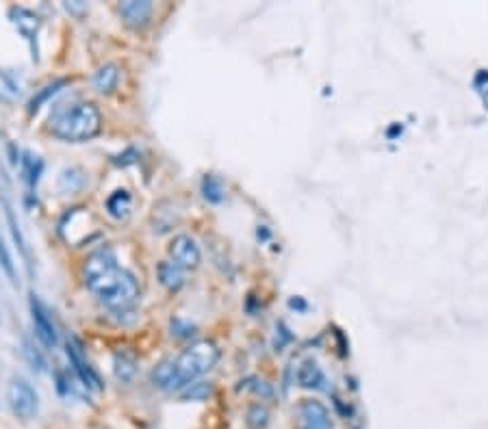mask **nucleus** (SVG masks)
<instances>
[{"instance_id":"nucleus-1","label":"nucleus","mask_w":488,"mask_h":429,"mask_svg":"<svg viewBox=\"0 0 488 429\" xmlns=\"http://www.w3.org/2000/svg\"><path fill=\"white\" fill-rule=\"evenodd\" d=\"M102 128V115L93 102H74L57 111L50 120L54 139L66 143H83L93 139Z\"/></svg>"},{"instance_id":"nucleus-2","label":"nucleus","mask_w":488,"mask_h":429,"mask_svg":"<svg viewBox=\"0 0 488 429\" xmlns=\"http://www.w3.org/2000/svg\"><path fill=\"white\" fill-rule=\"evenodd\" d=\"M87 291L93 293L98 301L111 312H126L139 301V282L135 274L124 267H116L113 272L102 276Z\"/></svg>"},{"instance_id":"nucleus-3","label":"nucleus","mask_w":488,"mask_h":429,"mask_svg":"<svg viewBox=\"0 0 488 429\" xmlns=\"http://www.w3.org/2000/svg\"><path fill=\"white\" fill-rule=\"evenodd\" d=\"M217 360H220V349L213 341L191 343L174 360V391H185L200 375L208 373L217 364Z\"/></svg>"},{"instance_id":"nucleus-4","label":"nucleus","mask_w":488,"mask_h":429,"mask_svg":"<svg viewBox=\"0 0 488 429\" xmlns=\"http://www.w3.org/2000/svg\"><path fill=\"white\" fill-rule=\"evenodd\" d=\"M7 401H9L11 412L22 420L35 418V414L39 410V395L33 388V384L26 382L24 378L11 380V384L7 388Z\"/></svg>"},{"instance_id":"nucleus-5","label":"nucleus","mask_w":488,"mask_h":429,"mask_svg":"<svg viewBox=\"0 0 488 429\" xmlns=\"http://www.w3.org/2000/svg\"><path fill=\"white\" fill-rule=\"evenodd\" d=\"M29 310H31V324H33V332H35L37 341L46 349H54L59 343L57 328H54V321H52L48 308L35 293H31V297H29Z\"/></svg>"},{"instance_id":"nucleus-6","label":"nucleus","mask_w":488,"mask_h":429,"mask_svg":"<svg viewBox=\"0 0 488 429\" xmlns=\"http://www.w3.org/2000/svg\"><path fill=\"white\" fill-rule=\"evenodd\" d=\"M116 267H120V264H118V256L111 247L102 245V247L93 249L81 264V278H83L85 289H89L93 282H98L108 272H113Z\"/></svg>"},{"instance_id":"nucleus-7","label":"nucleus","mask_w":488,"mask_h":429,"mask_svg":"<svg viewBox=\"0 0 488 429\" xmlns=\"http://www.w3.org/2000/svg\"><path fill=\"white\" fill-rule=\"evenodd\" d=\"M66 356L76 373V378L81 380V384L89 391H102V380H100V375L96 373V368L89 364L87 356H85V349L81 345V341L76 336H70L66 341Z\"/></svg>"},{"instance_id":"nucleus-8","label":"nucleus","mask_w":488,"mask_h":429,"mask_svg":"<svg viewBox=\"0 0 488 429\" xmlns=\"http://www.w3.org/2000/svg\"><path fill=\"white\" fill-rule=\"evenodd\" d=\"M170 258L176 267H181L183 272H191L198 269L200 262H202V249L198 245V241L189 234H178L172 239L170 247Z\"/></svg>"},{"instance_id":"nucleus-9","label":"nucleus","mask_w":488,"mask_h":429,"mask_svg":"<svg viewBox=\"0 0 488 429\" xmlns=\"http://www.w3.org/2000/svg\"><path fill=\"white\" fill-rule=\"evenodd\" d=\"M9 20L18 29V33L29 41L33 59L37 61V33H39V26H41V18L35 11L26 9V7H11L9 9Z\"/></svg>"},{"instance_id":"nucleus-10","label":"nucleus","mask_w":488,"mask_h":429,"mask_svg":"<svg viewBox=\"0 0 488 429\" xmlns=\"http://www.w3.org/2000/svg\"><path fill=\"white\" fill-rule=\"evenodd\" d=\"M300 429H335L328 408L317 399H304L300 403Z\"/></svg>"},{"instance_id":"nucleus-11","label":"nucleus","mask_w":488,"mask_h":429,"mask_svg":"<svg viewBox=\"0 0 488 429\" xmlns=\"http://www.w3.org/2000/svg\"><path fill=\"white\" fill-rule=\"evenodd\" d=\"M152 9L154 7L150 0H126V3H120V7H118L124 24H128L133 29L146 26L152 16Z\"/></svg>"},{"instance_id":"nucleus-12","label":"nucleus","mask_w":488,"mask_h":429,"mask_svg":"<svg viewBox=\"0 0 488 429\" xmlns=\"http://www.w3.org/2000/svg\"><path fill=\"white\" fill-rule=\"evenodd\" d=\"M118 83H120V68L116 63L100 66L93 72V76H91V87L98 93H111V91H116Z\"/></svg>"},{"instance_id":"nucleus-13","label":"nucleus","mask_w":488,"mask_h":429,"mask_svg":"<svg viewBox=\"0 0 488 429\" xmlns=\"http://www.w3.org/2000/svg\"><path fill=\"white\" fill-rule=\"evenodd\" d=\"M104 208H106V212L111 214L113 219H126L128 214H131V208H133V195H131V191L128 189L113 191L111 195L106 197Z\"/></svg>"},{"instance_id":"nucleus-14","label":"nucleus","mask_w":488,"mask_h":429,"mask_svg":"<svg viewBox=\"0 0 488 429\" xmlns=\"http://www.w3.org/2000/svg\"><path fill=\"white\" fill-rule=\"evenodd\" d=\"M156 276H158V282L166 286L168 291H181L183 284H185V274L181 267H176L172 260H166V262H158L156 267Z\"/></svg>"},{"instance_id":"nucleus-15","label":"nucleus","mask_w":488,"mask_h":429,"mask_svg":"<svg viewBox=\"0 0 488 429\" xmlns=\"http://www.w3.org/2000/svg\"><path fill=\"white\" fill-rule=\"evenodd\" d=\"M298 384L302 388H323L325 384V375L321 371V366L315 360H304L302 366L298 368Z\"/></svg>"},{"instance_id":"nucleus-16","label":"nucleus","mask_w":488,"mask_h":429,"mask_svg":"<svg viewBox=\"0 0 488 429\" xmlns=\"http://www.w3.org/2000/svg\"><path fill=\"white\" fill-rule=\"evenodd\" d=\"M85 185H87V176H85V172L78 170V167H66V170L59 174V182H57L59 191H61V193H70V195L81 193V191L85 189Z\"/></svg>"},{"instance_id":"nucleus-17","label":"nucleus","mask_w":488,"mask_h":429,"mask_svg":"<svg viewBox=\"0 0 488 429\" xmlns=\"http://www.w3.org/2000/svg\"><path fill=\"white\" fill-rule=\"evenodd\" d=\"M20 165H22V178L24 182L29 185V189L33 191L41 178V172H44V160L31 152H24L22 158H20Z\"/></svg>"},{"instance_id":"nucleus-18","label":"nucleus","mask_w":488,"mask_h":429,"mask_svg":"<svg viewBox=\"0 0 488 429\" xmlns=\"http://www.w3.org/2000/svg\"><path fill=\"white\" fill-rule=\"evenodd\" d=\"M68 85V81L66 78H57V81H52V83H48L46 87H41V89H37V93L29 100V115H35L41 106L50 100V98H54L57 95L63 87Z\"/></svg>"},{"instance_id":"nucleus-19","label":"nucleus","mask_w":488,"mask_h":429,"mask_svg":"<svg viewBox=\"0 0 488 429\" xmlns=\"http://www.w3.org/2000/svg\"><path fill=\"white\" fill-rule=\"evenodd\" d=\"M113 373L120 382H131L137 373V360L128 351H118L113 356Z\"/></svg>"},{"instance_id":"nucleus-20","label":"nucleus","mask_w":488,"mask_h":429,"mask_svg":"<svg viewBox=\"0 0 488 429\" xmlns=\"http://www.w3.org/2000/svg\"><path fill=\"white\" fill-rule=\"evenodd\" d=\"M150 378H152V384L158 386L161 391H174V360L161 362L152 371Z\"/></svg>"},{"instance_id":"nucleus-21","label":"nucleus","mask_w":488,"mask_h":429,"mask_svg":"<svg viewBox=\"0 0 488 429\" xmlns=\"http://www.w3.org/2000/svg\"><path fill=\"white\" fill-rule=\"evenodd\" d=\"M3 206H5V219H7L9 232H11V237H14V241H16L18 249H20L24 256H29V249H26V241H24V234H22V230H20V224H18V217H16V212H14V206H11L7 200L3 202Z\"/></svg>"},{"instance_id":"nucleus-22","label":"nucleus","mask_w":488,"mask_h":429,"mask_svg":"<svg viewBox=\"0 0 488 429\" xmlns=\"http://www.w3.org/2000/svg\"><path fill=\"white\" fill-rule=\"evenodd\" d=\"M18 95H20V85L14 81V76L7 72H0V102L14 104Z\"/></svg>"},{"instance_id":"nucleus-23","label":"nucleus","mask_w":488,"mask_h":429,"mask_svg":"<svg viewBox=\"0 0 488 429\" xmlns=\"http://www.w3.org/2000/svg\"><path fill=\"white\" fill-rule=\"evenodd\" d=\"M245 427L248 429H267L269 427V412L265 405H252L245 414Z\"/></svg>"},{"instance_id":"nucleus-24","label":"nucleus","mask_w":488,"mask_h":429,"mask_svg":"<svg viewBox=\"0 0 488 429\" xmlns=\"http://www.w3.org/2000/svg\"><path fill=\"white\" fill-rule=\"evenodd\" d=\"M210 393H213V386L208 382H193L181 393V397L185 401H204L210 397Z\"/></svg>"},{"instance_id":"nucleus-25","label":"nucleus","mask_w":488,"mask_h":429,"mask_svg":"<svg viewBox=\"0 0 488 429\" xmlns=\"http://www.w3.org/2000/svg\"><path fill=\"white\" fill-rule=\"evenodd\" d=\"M202 193L204 197L210 202V204H220L224 200V189L220 185V180H217L215 176H206L204 182H202Z\"/></svg>"},{"instance_id":"nucleus-26","label":"nucleus","mask_w":488,"mask_h":429,"mask_svg":"<svg viewBox=\"0 0 488 429\" xmlns=\"http://www.w3.org/2000/svg\"><path fill=\"white\" fill-rule=\"evenodd\" d=\"M24 358H26V362L31 364V368H33V371H37V373H44V371H46V366H48V362H46L44 353H41L35 345H31L29 341H24Z\"/></svg>"},{"instance_id":"nucleus-27","label":"nucleus","mask_w":488,"mask_h":429,"mask_svg":"<svg viewBox=\"0 0 488 429\" xmlns=\"http://www.w3.org/2000/svg\"><path fill=\"white\" fill-rule=\"evenodd\" d=\"M0 269H3L7 274V278L11 282H16V264H14V258H11V252L9 247L5 245L3 237H0Z\"/></svg>"},{"instance_id":"nucleus-28","label":"nucleus","mask_w":488,"mask_h":429,"mask_svg":"<svg viewBox=\"0 0 488 429\" xmlns=\"http://www.w3.org/2000/svg\"><path fill=\"white\" fill-rule=\"evenodd\" d=\"M63 7H66L70 14H74V16H81V14L87 9V5H85V3H81V0H74V3H66Z\"/></svg>"}]
</instances>
